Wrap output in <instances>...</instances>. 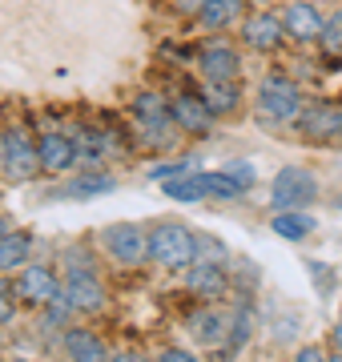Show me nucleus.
I'll list each match as a JSON object with an SVG mask.
<instances>
[{"label":"nucleus","mask_w":342,"mask_h":362,"mask_svg":"<svg viewBox=\"0 0 342 362\" xmlns=\"http://www.w3.org/2000/svg\"><path fill=\"white\" fill-rule=\"evenodd\" d=\"M201 101L213 109V117H218V113H234V109H237V89H234V81H206V89H201Z\"/></svg>","instance_id":"412c9836"},{"label":"nucleus","mask_w":342,"mask_h":362,"mask_svg":"<svg viewBox=\"0 0 342 362\" xmlns=\"http://www.w3.org/2000/svg\"><path fill=\"white\" fill-rule=\"evenodd\" d=\"M330 342H334V346H338V354H342V322L330 330Z\"/></svg>","instance_id":"2f4dec72"},{"label":"nucleus","mask_w":342,"mask_h":362,"mask_svg":"<svg viewBox=\"0 0 342 362\" xmlns=\"http://www.w3.org/2000/svg\"><path fill=\"white\" fill-rule=\"evenodd\" d=\"M16 298H20L16 282L0 278V326H4V322H13V318H16Z\"/></svg>","instance_id":"b1692460"},{"label":"nucleus","mask_w":342,"mask_h":362,"mask_svg":"<svg viewBox=\"0 0 342 362\" xmlns=\"http://www.w3.org/2000/svg\"><path fill=\"white\" fill-rule=\"evenodd\" d=\"M0 169H4V133H0Z\"/></svg>","instance_id":"473e14b6"},{"label":"nucleus","mask_w":342,"mask_h":362,"mask_svg":"<svg viewBox=\"0 0 342 362\" xmlns=\"http://www.w3.org/2000/svg\"><path fill=\"white\" fill-rule=\"evenodd\" d=\"M158 362H198V354H189V350L182 346H170V350H161Z\"/></svg>","instance_id":"cd10ccee"},{"label":"nucleus","mask_w":342,"mask_h":362,"mask_svg":"<svg viewBox=\"0 0 342 362\" xmlns=\"http://www.w3.org/2000/svg\"><path fill=\"white\" fill-rule=\"evenodd\" d=\"M198 65H201V73H206V81H234L242 61H237V52L230 49L225 40H210V45H201Z\"/></svg>","instance_id":"9d476101"},{"label":"nucleus","mask_w":342,"mask_h":362,"mask_svg":"<svg viewBox=\"0 0 342 362\" xmlns=\"http://www.w3.org/2000/svg\"><path fill=\"white\" fill-rule=\"evenodd\" d=\"M16 290L28 306H49L53 298H61V286H57V274L49 266H25L20 278H16Z\"/></svg>","instance_id":"1a4fd4ad"},{"label":"nucleus","mask_w":342,"mask_h":362,"mask_svg":"<svg viewBox=\"0 0 342 362\" xmlns=\"http://www.w3.org/2000/svg\"><path fill=\"white\" fill-rule=\"evenodd\" d=\"M37 149H40V169H45V173H65L81 153L77 141L65 137V133H45L37 141Z\"/></svg>","instance_id":"f8f14e48"},{"label":"nucleus","mask_w":342,"mask_h":362,"mask_svg":"<svg viewBox=\"0 0 342 362\" xmlns=\"http://www.w3.org/2000/svg\"><path fill=\"white\" fill-rule=\"evenodd\" d=\"M173 121H177L185 133H206L213 125V109L201 101V97H194V93H182V97L173 101Z\"/></svg>","instance_id":"4468645a"},{"label":"nucleus","mask_w":342,"mask_h":362,"mask_svg":"<svg viewBox=\"0 0 342 362\" xmlns=\"http://www.w3.org/2000/svg\"><path fill=\"white\" fill-rule=\"evenodd\" d=\"M222 173L234 181L237 189H250V185H254V165H250V161H225Z\"/></svg>","instance_id":"393cba45"},{"label":"nucleus","mask_w":342,"mask_h":362,"mask_svg":"<svg viewBox=\"0 0 342 362\" xmlns=\"http://www.w3.org/2000/svg\"><path fill=\"white\" fill-rule=\"evenodd\" d=\"M294 362H330V358H326L322 346H302L298 354H294Z\"/></svg>","instance_id":"c85d7f7f"},{"label":"nucleus","mask_w":342,"mask_h":362,"mask_svg":"<svg viewBox=\"0 0 342 362\" xmlns=\"http://www.w3.org/2000/svg\"><path fill=\"white\" fill-rule=\"evenodd\" d=\"M282 16H274V13H254L246 25H242V40L250 45V49H262V52H270V49H278L282 45Z\"/></svg>","instance_id":"ddd939ff"},{"label":"nucleus","mask_w":342,"mask_h":362,"mask_svg":"<svg viewBox=\"0 0 342 362\" xmlns=\"http://www.w3.org/2000/svg\"><path fill=\"white\" fill-rule=\"evenodd\" d=\"M101 246L109 250V258H117L121 266H137L149 258V230L133 226V221H113L101 233Z\"/></svg>","instance_id":"20e7f679"},{"label":"nucleus","mask_w":342,"mask_h":362,"mask_svg":"<svg viewBox=\"0 0 342 362\" xmlns=\"http://www.w3.org/2000/svg\"><path fill=\"white\" fill-rule=\"evenodd\" d=\"M65 354L73 362H109L105 342H101L97 334H89V330H81V326L65 330Z\"/></svg>","instance_id":"dca6fc26"},{"label":"nucleus","mask_w":342,"mask_h":362,"mask_svg":"<svg viewBox=\"0 0 342 362\" xmlns=\"http://www.w3.org/2000/svg\"><path fill=\"white\" fill-rule=\"evenodd\" d=\"M258 113L266 121H278V125L298 121V113H302V93H298V85L290 77H282V73H270L258 85Z\"/></svg>","instance_id":"f03ea898"},{"label":"nucleus","mask_w":342,"mask_h":362,"mask_svg":"<svg viewBox=\"0 0 342 362\" xmlns=\"http://www.w3.org/2000/svg\"><path fill=\"white\" fill-rule=\"evenodd\" d=\"M270 230H274L278 238H286V242H302V238H310V230H314V218H306L302 209H278L274 221H270Z\"/></svg>","instance_id":"a211bd4d"},{"label":"nucleus","mask_w":342,"mask_h":362,"mask_svg":"<svg viewBox=\"0 0 342 362\" xmlns=\"http://www.w3.org/2000/svg\"><path fill=\"white\" fill-rule=\"evenodd\" d=\"M28 250H33V238L25 230H4L0 233V270H16L25 266Z\"/></svg>","instance_id":"6ab92c4d"},{"label":"nucleus","mask_w":342,"mask_h":362,"mask_svg":"<svg viewBox=\"0 0 342 362\" xmlns=\"http://www.w3.org/2000/svg\"><path fill=\"white\" fill-rule=\"evenodd\" d=\"M109 189H113V177H105V173H89V177H77L73 185H65L61 197H93V194H109Z\"/></svg>","instance_id":"5701e85b"},{"label":"nucleus","mask_w":342,"mask_h":362,"mask_svg":"<svg viewBox=\"0 0 342 362\" xmlns=\"http://www.w3.org/2000/svg\"><path fill=\"white\" fill-rule=\"evenodd\" d=\"M185 290L198 298H222L225 294V270L222 262H210V258H198L189 270H185Z\"/></svg>","instance_id":"9b49d317"},{"label":"nucleus","mask_w":342,"mask_h":362,"mask_svg":"<svg viewBox=\"0 0 342 362\" xmlns=\"http://www.w3.org/2000/svg\"><path fill=\"white\" fill-rule=\"evenodd\" d=\"M133 113H137V121H141L149 133H165L173 121V105L161 97V93H141L137 101H133Z\"/></svg>","instance_id":"2eb2a0df"},{"label":"nucleus","mask_w":342,"mask_h":362,"mask_svg":"<svg viewBox=\"0 0 342 362\" xmlns=\"http://www.w3.org/2000/svg\"><path fill=\"white\" fill-rule=\"evenodd\" d=\"M198 233L185 230L182 221H158L149 230V258L165 270H189L198 262Z\"/></svg>","instance_id":"f257e3e1"},{"label":"nucleus","mask_w":342,"mask_h":362,"mask_svg":"<svg viewBox=\"0 0 342 362\" xmlns=\"http://www.w3.org/2000/svg\"><path fill=\"white\" fill-rule=\"evenodd\" d=\"M270 194H274L278 209H306V206H314V197H318V177L302 165H286L274 177Z\"/></svg>","instance_id":"7ed1b4c3"},{"label":"nucleus","mask_w":342,"mask_h":362,"mask_svg":"<svg viewBox=\"0 0 342 362\" xmlns=\"http://www.w3.org/2000/svg\"><path fill=\"white\" fill-rule=\"evenodd\" d=\"M109 362H149V358H141V354H113Z\"/></svg>","instance_id":"7c9ffc66"},{"label":"nucleus","mask_w":342,"mask_h":362,"mask_svg":"<svg viewBox=\"0 0 342 362\" xmlns=\"http://www.w3.org/2000/svg\"><path fill=\"white\" fill-rule=\"evenodd\" d=\"M16 362H33V358H16Z\"/></svg>","instance_id":"e433bc0d"},{"label":"nucleus","mask_w":342,"mask_h":362,"mask_svg":"<svg viewBox=\"0 0 342 362\" xmlns=\"http://www.w3.org/2000/svg\"><path fill=\"white\" fill-rule=\"evenodd\" d=\"M4 230H8V226H4V218H0V233H4Z\"/></svg>","instance_id":"f704fd0d"},{"label":"nucleus","mask_w":342,"mask_h":362,"mask_svg":"<svg viewBox=\"0 0 342 362\" xmlns=\"http://www.w3.org/2000/svg\"><path fill=\"white\" fill-rule=\"evenodd\" d=\"M61 302L69 310H101L105 306V286H101V278L93 270L73 266L65 274V282H61Z\"/></svg>","instance_id":"423d86ee"},{"label":"nucleus","mask_w":342,"mask_h":362,"mask_svg":"<svg viewBox=\"0 0 342 362\" xmlns=\"http://www.w3.org/2000/svg\"><path fill=\"white\" fill-rule=\"evenodd\" d=\"M165 194L173 202H201V197H210V185H206V173H182V177L165 181Z\"/></svg>","instance_id":"aec40b11"},{"label":"nucleus","mask_w":342,"mask_h":362,"mask_svg":"<svg viewBox=\"0 0 342 362\" xmlns=\"http://www.w3.org/2000/svg\"><path fill=\"white\" fill-rule=\"evenodd\" d=\"M338 121H342V109L338 105H326V101H314L310 109L302 105V113H298V133H302L306 141H314V145H326L338 137Z\"/></svg>","instance_id":"0eeeda50"},{"label":"nucleus","mask_w":342,"mask_h":362,"mask_svg":"<svg viewBox=\"0 0 342 362\" xmlns=\"http://www.w3.org/2000/svg\"><path fill=\"white\" fill-rule=\"evenodd\" d=\"M0 342H4V338H0Z\"/></svg>","instance_id":"4c0bfd02"},{"label":"nucleus","mask_w":342,"mask_h":362,"mask_svg":"<svg viewBox=\"0 0 342 362\" xmlns=\"http://www.w3.org/2000/svg\"><path fill=\"white\" fill-rule=\"evenodd\" d=\"M201 4H206V0H173L177 13H201Z\"/></svg>","instance_id":"c756f323"},{"label":"nucleus","mask_w":342,"mask_h":362,"mask_svg":"<svg viewBox=\"0 0 342 362\" xmlns=\"http://www.w3.org/2000/svg\"><path fill=\"white\" fill-rule=\"evenodd\" d=\"M282 28L298 40H322L326 16L314 8V0H290L286 8H282Z\"/></svg>","instance_id":"6e6552de"},{"label":"nucleus","mask_w":342,"mask_h":362,"mask_svg":"<svg viewBox=\"0 0 342 362\" xmlns=\"http://www.w3.org/2000/svg\"><path fill=\"white\" fill-rule=\"evenodd\" d=\"M206 185H210V197H237V194H242L222 169H218V173H206Z\"/></svg>","instance_id":"a878e982"},{"label":"nucleus","mask_w":342,"mask_h":362,"mask_svg":"<svg viewBox=\"0 0 342 362\" xmlns=\"http://www.w3.org/2000/svg\"><path fill=\"white\" fill-rule=\"evenodd\" d=\"M330 362H342V354H334V358H330Z\"/></svg>","instance_id":"c9c22d12"},{"label":"nucleus","mask_w":342,"mask_h":362,"mask_svg":"<svg viewBox=\"0 0 342 362\" xmlns=\"http://www.w3.org/2000/svg\"><path fill=\"white\" fill-rule=\"evenodd\" d=\"M237 13H242V0H206L198 16L206 28H225L237 21Z\"/></svg>","instance_id":"4be33fe9"},{"label":"nucleus","mask_w":342,"mask_h":362,"mask_svg":"<svg viewBox=\"0 0 342 362\" xmlns=\"http://www.w3.org/2000/svg\"><path fill=\"white\" fill-rule=\"evenodd\" d=\"M40 173V149L25 129L4 133V177L8 181H28Z\"/></svg>","instance_id":"39448f33"},{"label":"nucleus","mask_w":342,"mask_h":362,"mask_svg":"<svg viewBox=\"0 0 342 362\" xmlns=\"http://www.w3.org/2000/svg\"><path fill=\"white\" fill-rule=\"evenodd\" d=\"M322 40H326V49H342V13H334L326 21V33H322Z\"/></svg>","instance_id":"bb28decb"},{"label":"nucleus","mask_w":342,"mask_h":362,"mask_svg":"<svg viewBox=\"0 0 342 362\" xmlns=\"http://www.w3.org/2000/svg\"><path fill=\"white\" fill-rule=\"evenodd\" d=\"M189 334H194V342H201V346H218L225 334H230V318L218 310H201L189 318Z\"/></svg>","instance_id":"f3484780"},{"label":"nucleus","mask_w":342,"mask_h":362,"mask_svg":"<svg viewBox=\"0 0 342 362\" xmlns=\"http://www.w3.org/2000/svg\"><path fill=\"white\" fill-rule=\"evenodd\" d=\"M334 141H338V145H342V121H338V137H334Z\"/></svg>","instance_id":"72a5a7b5"}]
</instances>
